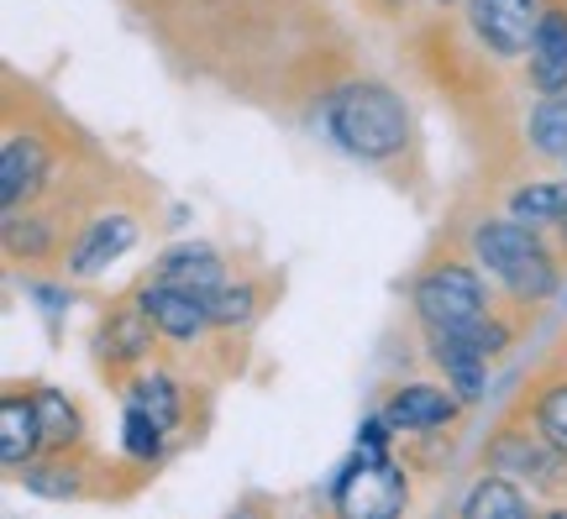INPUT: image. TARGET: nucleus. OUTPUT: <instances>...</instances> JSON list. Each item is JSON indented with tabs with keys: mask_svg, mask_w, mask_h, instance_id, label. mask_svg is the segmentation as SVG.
<instances>
[{
	"mask_svg": "<svg viewBox=\"0 0 567 519\" xmlns=\"http://www.w3.org/2000/svg\"><path fill=\"white\" fill-rule=\"evenodd\" d=\"M42 451H48V430H42L38 394L11 388L0 399V461H6V473H27Z\"/></svg>",
	"mask_w": 567,
	"mask_h": 519,
	"instance_id": "nucleus-10",
	"label": "nucleus"
},
{
	"mask_svg": "<svg viewBox=\"0 0 567 519\" xmlns=\"http://www.w3.org/2000/svg\"><path fill=\"white\" fill-rule=\"evenodd\" d=\"M473 258L478 268H488V279H499L520 304L547 300L557 289V258L547 252V241L536 226L515 216H488L473 226Z\"/></svg>",
	"mask_w": 567,
	"mask_h": 519,
	"instance_id": "nucleus-2",
	"label": "nucleus"
},
{
	"mask_svg": "<svg viewBox=\"0 0 567 519\" xmlns=\"http://www.w3.org/2000/svg\"><path fill=\"white\" fill-rule=\"evenodd\" d=\"M132 300L147 310V320L158 325V336H168V341H200L205 331L216 325V320H210V300L195 294V289H184V283L147 279Z\"/></svg>",
	"mask_w": 567,
	"mask_h": 519,
	"instance_id": "nucleus-7",
	"label": "nucleus"
},
{
	"mask_svg": "<svg viewBox=\"0 0 567 519\" xmlns=\"http://www.w3.org/2000/svg\"><path fill=\"white\" fill-rule=\"evenodd\" d=\"M21 482L42 499H74L80 494V467L69 461V451H53V461H32Z\"/></svg>",
	"mask_w": 567,
	"mask_h": 519,
	"instance_id": "nucleus-21",
	"label": "nucleus"
},
{
	"mask_svg": "<svg viewBox=\"0 0 567 519\" xmlns=\"http://www.w3.org/2000/svg\"><path fill=\"white\" fill-rule=\"evenodd\" d=\"M326 126L342 142L352 158L363 163H389L410 147V111L405 101L379 80H352L342 84L331 105H326Z\"/></svg>",
	"mask_w": 567,
	"mask_h": 519,
	"instance_id": "nucleus-1",
	"label": "nucleus"
},
{
	"mask_svg": "<svg viewBox=\"0 0 567 519\" xmlns=\"http://www.w3.org/2000/svg\"><path fill=\"white\" fill-rule=\"evenodd\" d=\"M53 220H42V216H21V205L17 210H6V252L11 258H48V247H53Z\"/></svg>",
	"mask_w": 567,
	"mask_h": 519,
	"instance_id": "nucleus-20",
	"label": "nucleus"
},
{
	"mask_svg": "<svg viewBox=\"0 0 567 519\" xmlns=\"http://www.w3.org/2000/svg\"><path fill=\"white\" fill-rule=\"evenodd\" d=\"M463 415V399L452 388H436V383H405L394 388L384 404V419L394 425V436H421V430H442Z\"/></svg>",
	"mask_w": 567,
	"mask_h": 519,
	"instance_id": "nucleus-11",
	"label": "nucleus"
},
{
	"mask_svg": "<svg viewBox=\"0 0 567 519\" xmlns=\"http://www.w3.org/2000/svg\"><path fill=\"white\" fill-rule=\"evenodd\" d=\"M526 74L542 95H563L567 90V6L542 11V27H536L526 53Z\"/></svg>",
	"mask_w": 567,
	"mask_h": 519,
	"instance_id": "nucleus-12",
	"label": "nucleus"
},
{
	"mask_svg": "<svg viewBox=\"0 0 567 519\" xmlns=\"http://www.w3.org/2000/svg\"><path fill=\"white\" fill-rule=\"evenodd\" d=\"M530 425L547 440H557L567 451V378H547L536 388V404H530Z\"/></svg>",
	"mask_w": 567,
	"mask_h": 519,
	"instance_id": "nucleus-22",
	"label": "nucleus"
},
{
	"mask_svg": "<svg viewBox=\"0 0 567 519\" xmlns=\"http://www.w3.org/2000/svg\"><path fill=\"white\" fill-rule=\"evenodd\" d=\"M421 331H425L431 362L442 367L446 388L463 404H473L484 394V367L509 346V325L494 315V310H488L478 325H467V331H442V325H421Z\"/></svg>",
	"mask_w": 567,
	"mask_h": 519,
	"instance_id": "nucleus-4",
	"label": "nucleus"
},
{
	"mask_svg": "<svg viewBox=\"0 0 567 519\" xmlns=\"http://www.w3.org/2000/svg\"><path fill=\"white\" fill-rule=\"evenodd\" d=\"M126 404L147 409V415L158 419L163 430H179V419H184V388L168 378V373H142V378H132V388H126Z\"/></svg>",
	"mask_w": 567,
	"mask_h": 519,
	"instance_id": "nucleus-16",
	"label": "nucleus"
},
{
	"mask_svg": "<svg viewBox=\"0 0 567 519\" xmlns=\"http://www.w3.org/2000/svg\"><path fill=\"white\" fill-rule=\"evenodd\" d=\"M436 6H457V0H436Z\"/></svg>",
	"mask_w": 567,
	"mask_h": 519,
	"instance_id": "nucleus-25",
	"label": "nucleus"
},
{
	"mask_svg": "<svg viewBox=\"0 0 567 519\" xmlns=\"http://www.w3.org/2000/svg\"><path fill=\"white\" fill-rule=\"evenodd\" d=\"M410 310L421 325H442V331H467L488 315V289L484 273L473 262L442 258L431 262L421 279L410 283Z\"/></svg>",
	"mask_w": 567,
	"mask_h": 519,
	"instance_id": "nucleus-3",
	"label": "nucleus"
},
{
	"mask_svg": "<svg viewBox=\"0 0 567 519\" xmlns=\"http://www.w3.org/2000/svg\"><path fill=\"white\" fill-rule=\"evenodd\" d=\"M163 430L158 419L147 415V409H137V404H126V425H122V446H126V457H137V461H158L163 457Z\"/></svg>",
	"mask_w": 567,
	"mask_h": 519,
	"instance_id": "nucleus-23",
	"label": "nucleus"
},
{
	"mask_svg": "<svg viewBox=\"0 0 567 519\" xmlns=\"http://www.w3.org/2000/svg\"><path fill=\"white\" fill-rule=\"evenodd\" d=\"M547 0H467V32L494 59H526Z\"/></svg>",
	"mask_w": 567,
	"mask_h": 519,
	"instance_id": "nucleus-6",
	"label": "nucleus"
},
{
	"mask_svg": "<svg viewBox=\"0 0 567 519\" xmlns=\"http://www.w3.org/2000/svg\"><path fill=\"white\" fill-rule=\"evenodd\" d=\"M137 247V216L132 210H101L80 226V237L69 247V273L74 279H95L111 262H122Z\"/></svg>",
	"mask_w": 567,
	"mask_h": 519,
	"instance_id": "nucleus-9",
	"label": "nucleus"
},
{
	"mask_svg": "<svg viewBox=\"0 0 567 519\" xmlns=\"http://www.w3.org/2000/svg\"><path fill=\"white\" fill-rule=\"evenodd\" d=\"M153 279H168V283H184V289H195V294H216L226 283V262L216 258V247H205V241H184V247H168L153 268Z\"/></svg>",
	"mask_w": 567,
	"mask_h": 519,
	"instance_id": "nucleus-13",
	"label": "nucleus"
},
{
	"mask_svg": "<svg viewBox=\"0 0 567 519\" xmlns=\"http://www.w3.org/2000/svg\"><path fill=\"white\" fill-rule=\"evenodd\" d=\"M252 310H258V289H252V283H221V289L210 294V320H216V331L247 325Z\"/></svg>",
	"mask_w": 567,
	"mask_h": 519,
	"instance_id": "nucleus-24",
	"label": "nucleus"
},
{
	"mask_svg": "<svg viewBox=\"0 0 567 519\" xmlns=\"http://www.w3.org/2000/svg\"><path fill=\"white\" fill-rule=\"evenodd\" d=\"M53 179V147L38 132H6L0 142V200L6 210L32 205Z\"/></svg>",
	"mask_w": 567,
	"mask_h": 519,
	"instance_id": "nucleus-8",
	"label": "nucleus"
},
{
	"mask_svg": "<svg viewBox=\"0 0 567 519\" xmlns=\"http://www.w3.org/2000/svg\"><path fill=\"white\" fill-rule=\"evenodd\" d=\"M38 409H42V430H48V451H74L84 440V419L69 404V394L59 388H38Z\"/></svg>",
	"mask_w": 567,
	"mask_h": 519,
	"instance_id": "nucleus-19",
	"label": "nucleus"
},
{
	"mask_svg": "<svg viewBox=\"0 0 567 519\" xmlns=\"http://www.w3.org/2000/svg\"><path fill=\"white\" fill-rule=\"evenodd\" d=\"M463 515L467 519H526L530 515V494L520 488L515 478H478L473 494L463 499Z\"/></svg>",
	"mask_w": 567,
	"mask_h": 519,
	"instance_id": "nucleus-15",
	"label": "nucleus"
},
{
	"mask_svg": "<svg viewBox=\"0 0 567 519\" xmlns=\"http://www.w3.org/2000/svg\"><path fill=\"white\" fill-rule=\"evenodd\" d=\"M488 473L515 478L520 488L542 494V499H567V451L542 436L536 425L530 430L505 425L499 436L488 440Z\"/></svg>",
	"mask_w": 567,
	"mask_h": 519,
	"instance_id": "nucleus-5",
	"label": "nucleus"
},
{
	"mask_svg": "<svg viewBox=\"0 0 567 519\" xmlns=\"http://www.w3.org/2000/svg\"><path fill=\"white\" fill-rule=\"evenodd\" d=\"M526 137L542 158H563L567 163V90L563 95H542V105L530 111Z\"/></svg>",
	"mask_w": 567,
	"mask_h": 519,
	"instance_id": "nucleus-18",
	"label": "nucleus"
},
{
	"mask_svg": "<svg viewBox=\"0 0 567 519\" xmlns=\"http://www.w3.org/2000/svg\"><path fill=\"white\" fill-rule=\"evenodd\" d=\"M153 320H147V310H142L137 300L132 304H116L111 315H105L101 325V346H105V357H116V362H142L147 352H153Z\"/></svg>",
	"mask_w": 567,
	"mask_h": 519,
	"instance_id": "nucleus-14",
	"label": "nucleus"
},
{
	"mask_svg": "<svg viewBox=\"0 0 567 519\" xmlns=\"http://www.w3.org/2000/svg\"><path fill=\"white\" fill-rule=\"evenodd\" d=\"M509 216L526 220V226H567V184H530L509 195Z\"/></svg>",
	"mask_w": 567,
	"mask_h": 519,
	"instance_id": "nucleus-17",
	"label": "nucleus"
}]
</instances>
